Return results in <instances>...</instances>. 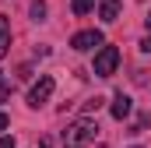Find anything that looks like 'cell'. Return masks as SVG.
Listing matches in <instances>:
<instances>
[{
    "label": "cell",
    "mask_w": 151,
    "mask_h": 148,
    "mask_svg": "<svg viewBox=\"0 0 151 148\" xmlns=\"http://www.w3.org/2000/svg\"><path fill=\"white\" fill-rule=\"evenodd\" d=\"M60 138H63V148H88L95 138H99V127H95V120L81 116V120H74V123H67V131H63Z\"/></svg>",
    "instance_id": "cell-1"
},
{
    "label": "cell",
    "mask_w": 151,
    "mask_h": 148,
    "mask_svg": "<svg viewBox=\"0 0 151 148\" xmlns=\"http://www.w3.org/2000/svg\"><path fill=\"white\" fill-rule=\"evenodd\" d=\"M116 67H119V49H116V46H102V49L95 53V64H91V71L99 74V78H113Z\"/></svg>",
    "instance_id": "cell-2"
},
{
    "label": "cell",
    "mask_w": 151,
    "mask_h": 148,
    "mask_svg": "<svg viewBox=\"0 0 151 148\" xmlns=\"http://www.w3.org/2000/svg\"><path fill=\"white\" fill-rule=\"evenodd\" d=\"M53 88H56V81H53L49 74H42L35 85H32V92H28V106H32V110L46 106V102H49V95H53Z\"/></svg>",
    "instance_id": "cell-3"
},
{
    "label": "cell",
    "mask_w": 151,
    "mask_h": 148,
    "mask_svg": "<svg viewBox=\"0 0 151 148\" xmlns=\"http://www.w3.org/2000/svg\"><path fill=\"white\" fill-rule=\"evenodd\" d=\"M95 46H106V36L99 32V28H84V32H77L70 39V49L77 53H88V49H95Z\"/></svg>",
    "instance_id": "cell-4"
},
{
    "label": "cell",
    "mask_w": 151,
    "mask_h": 148,
    "mask_svg": "<svg viewBox=\"0 0 151 148\" xmlns=\"http://www.w3.org/2000/svg\"><path fill=\"white\" fill-rule=\"evenodd\" d=\"M109 113H113V120H127V116L134 113V102H130V95H123V92H119V95L113 99V106H109Z\"/></svg>",
    "instance_id": "cell-5"
},
{
    "label": "cell",
    "mask_w": 151,
    "mask_h": 148,
    "mask_svg": "<svg viewBox=\"0 0 151 148\" xmlns=\"http://www.w3.org/2000/svg\"><path fill=\"white\" fill-rule=\"evenodd\" d=\"M119 7H123V0H99V18L109 25V21L119 18Z\"/></svg>",
    "instance_id": "cell-6"
},
{
    "label": "cell",
    "mask_w": 151,
    "mask_h": 148,
    "mask_svg": "<svg viewBox=\"0 0 151 148\" xmlns=\"http://www.w3.org/2000/svg\"><path fill=\"white\" fill-rule=\"evenodd\" d=\"M7 53H11V21L0 18V57H7Z\"/></svg>",
    "instance_id": "cell-7"
},
{
    "label": "cell",
    "mask_w": 151,
    "mask_h": 148,
    "mask_svg": "<svg viewBox=\"0 0 151 148\" xmlns=\"http://www.w3.org/2000/svg\"><path fill=\"white\" fill-rule=\"evenodd\" d=\"M91 7H95V0H70V11H74L77 18H84Z\"/></svg>",
    "instance_id": "cell-8"
},
{
    "label": "cell",
    "mask_w": 151,
    "mask_h": 148,
    "mask_svg": "<svg viewBox=\"0 0 151 148\" xmlns=\"http://www.w3.org/2000/svg\"><path fill=\"white\" fill-rule=\"evenodd\" d=\"M28 14H32V21H46V0H32Z\"/></svg>",
    "instance_id": "cell-9"
},
{
    "label": "cell",
    "mask_w": 151,
    "mask_h": 148,
    "mask_svg": "<svg viewBox=\"0 0 151 148\" xmlns=\"http://www.w3.org/2000/svg\"><path fill=\"white\" fill-rule=\"evenodd\" d=\"M148 127H151V113H141V116H137V123L130 127V134H141V131H148Z\"/></svg>",
    "instance_id": "cell-10"
},
{
    "label": "cell",
    "mask_w": 151,
    "mask_h": 148,
    "mask_svg": "<svg viewBox=\"0 0 151 148\" xmlns=\"http://www.w3.org/2000/svg\"><path fill=\"white\" fill-rule=\"evenodd\" d=\"M102 102H106V99H99V95L88 99V102H84V113H99V110H102Z\"/></svg>",
    "instance_id": "cell-11"
},
{
    "label": "cell",
    "mask_w": 151,
    "mask_h": 148,
    "mask_svg": "<svg viewBox=\"0 0 151 148\" xmlns=\"http://www.w3.org/2000/svg\"><path fill=\"white\" fill-rule=\"evenodd\" d=\"M7 95H11V85H7V81H0V102H4Z\"/></svg>",
    "instance_id": "cell-12"
},
{
    "label": "cell",
    "mask_w": 151,
    "mask_h": 148,
    "mask_svg": "<svg viewBox=\"0 0 151 148\" xmlns=\"http://www.w3.org/2000/svg\"><path fill=\"white\" fill-rule=\"evenodd\" d=\"M141 53H151V36H144V39H141Z\"/></svg>",
    "instance_id": "cell-13"
},
{
    "label": "cell",
    "mask_w": 151,
    "mask_h": 148,
    "mask_svg": "<svg viewBox=\"0 0 151 148\" xmlns=\"http://www.w3.org/2000/svg\"><path fill=\"white\" fill-rule=\"evenodd\" d=\"M0 148H14V138H0Z\"/></svg>",
    "instance_id": "cell-14"
},
{
    "label": "cell",
    "mask_w": 151,
    "mask_h": 148,
    "mask_svg": "<svg viewBox=\"0 0 151 148\" xmlns=\"http://www.w3.org/2000/svg\"><path fill=\"white\" fill-rule=\"evenodd\" d=\"M7 123H11V120H7V113H0V131H7Z\"/></svg>",
    "instance_id": "cell-15"
},
{
    "label": "cell",
    "mask_w": 151,
    "mask_h": 148,
    "mask_svg": "<svg viewBox=\"0 0 151 148\" xmlns=\"http://www.w3.org/2000/svg\"><path fill=\"white\" fill-rule=\"evenodd\" d=\"M42 148H56V141L53 138H42Z\"/></svg>",
    "instance_id": "cell-16"
},
{
    "label": "cell",
    "mask_w": 151,
    "mask_h": 148,
    "mask_svg": "<svg viewBox=\"0 0 151 148\" xmlns=\"http://www.w3.org/2000/svg\"><path fill=\"white\" fill-rule=\"evenodd\" d=\"M148 32H151V18H148Z\"/></svg>",
    "instance_id": "cell-17"
},
{
    "label": "cell",
    "mask_w": 151,
    "mask_h": 148,
    "mask_svg": "<svg viewBox=\"0 0 151 148\" xmlns=\"http://www.w3.org/2000/svg\"><path fill=\"white\" fill-rule=\"evenodd\" d=\"M134 148H141V145H134Z\"/></svg>",
    "instance_id": "cell-18"
}]
</instances>
